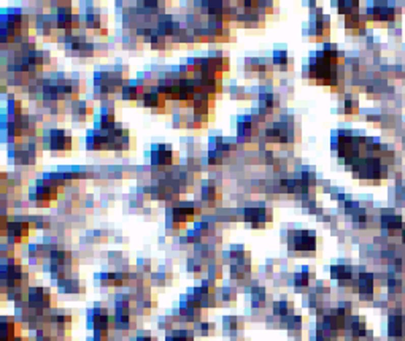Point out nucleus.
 Masks as SVG:
<instances>
[{"instance_id": "1", "label": "nucleus", "mask_w": 405, "mask_h": 341, "mask_svg": "<svg viewBox=\"0 0 405 341\" xmlns=\"http://www.w3.org/2000/svg\"><path fill=\"white\" fill-rule=\"evenodd\" d=\"M27 301H29V308L35 311L49 309L54 305L53 295L49 294V291L43 289V287H32L27 295Z\"/></svg>"}, {"instance_id": "2", "label": "nucleus", "mask_w": 405, "mask_h": 341, "mask_svg": "<svg viewBox=\"0 0 405 341\" xmlns=\"http://www.w3.org/2000/svg\"><path fill=\"white\" fill-rule=\"evenodd\" d=\"M290 244L293 249L299 253H307V251H313L316 247V237L313 232H291L290 237Z\"/></svg>"}, {"instance_id": "3", "label": "nucleus", "mask_w": 405, "mask_h": 341, "mask_svg": "<svg viewBox=\"0 0 405 341\" xmlns=\"http://www.w3.org/2000/svg\"><path fill=\"white\" fill-rule=\"evenodd\" d=\"M56 195H57V181H54V179L38 181L37 195H35V199H37L38 203H40V205L49 203L53 199H56Z\"/></svg>"}, {"instance_id": "4", "label": "nucleus", "mask_w": 405, "mask_h": 341, "mask_svg": "<svg viewBox=\"0 0 405 341\" xmlns=\"http://www.w3.org/2000/svg\"><path fill=\"white\" fill-rule=\"evenodd\" d=\"M49 149L53 151H69L72 149V137L67 130H51L48 135Z\"/></svg>"}, {"instance_id": "5", "label": "nucleus", "mask_w": 405, "mask_h": 341, "mask_svg": "<svg viewBox=\"0 0 405 341\" xmlns=\"http://www.w3.org/2000/svg\"><path fill=\"white\" fill-rule=\"evenodd\" d=\"M7 235L13 244L25 243L29 237V224L27 222H8Z\"/></svg>"}, {"instance_id": "6", "label": "nucleus", "mask_w": 405, "mask_h": 341, "mask_svg": "<svg viewBox=\"0 0 405 341\" xmlns=\"http://www.w3.org/2000/svg\"><path fill=\"white\" fill-rule=\"evenodd\" d=\"M272 219L269 209L264 206H250L245 209V221L251 222L253 227H264L266 222Z\"/></svg>"}, {"instance_id": "7", "label": "nucleus", "mask_w": 405, "mask_h": 341, "mask_svg": "<svg viewBox=\"0 0 405 341\" xmlns=\"http://www.w3.org/2000/svg\"><path fill=\"white\" fill-rule=\"evenodd\" d=\"M195 214V208L192 203H181L173 208V222L175 224H186V222L192 221Z\"/></svg>"}, {"instance_id": "8", "label": "nucleus", "mask_w": 405, "mask_h": 341, "mask_svg": "<svg viewBox=\"0 0 405 341\" xmlns=\"http://www.w3.org/2000/svg\"><path fill=\"white\" fill-rule=\"evenodd\" d=\"M18 336L19 325L10 318H2V325H0V338H2V341H15Z\"/></svg>"}, {"instance_id": "9", "label": "nucleus", "mask_w": 405, "mask_h": 341, "mask_svg": "<svg viewBox=\"0 0 405 341\" xmlns=\"http://www.w3.org/2000/svg\"><path fill=\"white\" fill-rule=\"evenodd\" d=\"M73 25H75V16L70 8H61L59 10V15H57V27L65 30V32H70L73 30Z\"/></svg>"}, {"instance_id": "10", "label": "nucleus", "mask_w": 405, "mask_h": 341, "mask_svg": "<svg viewBox=\"0 0 405 341\" xmlns=\"http://www.w3.org/2000/svg\"><path fill=\"white\" fill-rule=\"evenodd\" d=\"M164 100L165 97L159 92V90H150V92H145V97H143V102H145V107L148 108H158V107H164Z\"/></svg>"}, {"instance_id": "11", "label": "nucleus", "mask_w": 405, "mask_h": 341, "mask_svg": "<svg viewBox=\"0 0 405 341\" xmlns=\"http://www.w3.org/2000/svg\"><path fill=\"white\" fill-rule=\"evenodd\" d=\"M153 164H161V165L172 164V151H170V148H167V146L156 148L154 152H153Z\"/></svg>"}, {"instance_id": "12", "label": "nucleus", "mask_w": 405, "mask_h": 341, "mask_svg": "<svg viewBox=\"0 0 405 341\" xmlns=\"http://www.w3.org/2000/svg\"><path fill=\"white\" fill-rule=\"evenodd\" d=\"M373 291V281H372V274H361L359 278V292L362 298H370Z\"/></svg>"}, {"instance_id": "13", "label": "nucleus", "mask_w": 405, "mask_h": 341, "mask_svg": "<svg viewBox=\"0 0 405 341\" xmlns=\"http://www.w3.org/2000/svg\"><path fill=\"white\" fill-rule=\"evenodd\" d=\"M59 289L62 292H67V294H78V292H83L84 289H81V286L78 281L72 280V278H65V280H61L59 281Z\"/></svg>"}, {"instance_id": "14", "label": "nucleus", "mask_w": 405, "mask_h": 341, "mask_svg": "<svg viewBox=\"0 0 405 341\" xmlns=\"http://www.w3.org/2000/svg\"><path fill=\"white\" fill-rule=\"evenodd\" d=\"M239 130H240V135L242 137H246V138H250L253 135L257 134V127L254 124L253 119H246V121H242L240 126H239Z\"/></svg>"}, {"instance_id": "15", "label": "nucleus", "mask_w": 405, "mask_h": 341, "mask_svg": "<svg viewBox=\"0 0 405 341\" xmlns=\"http://www.w3.org/2000/svg\"><path fill=\"white\" fill-rule=\"evenodd\" d=\"M165 341H194V335L191 330H172Z\"/></svg>"}, {"instance_id": "16", "label": "nucleus", "mask_w": 405, "mask_h": 341, "mask_svg": "<svg viewBox=\"0 0 405 341\" xmlns=\"http://www.w3.org/2000/svg\"><path fill=\"white\" fill-rule=\"evenodd\" d=\"M123 97L126 100H137L140 97H145V92L140 86H126L123 89Z\"/></svg>"}, {"instance_id": "17", "label": "nucleus", "mask_w": 405, "mask_h": 341, "mask_svg": "<svg viewBox=\"0 0 405 341\" xmlns=\"http://www.w3.org/2000/svg\"><path fill=\"white\" fill-rule=\"evenodd\" d=\"M372 13L377 19H391L394 15V10L389 7H375Z\"/></svg>"}, {"instance_id": "18", "label": "nucleus", "mask_w": 405, "mask_h": 341, "mask_svg": "<svg viewBox=\"0 0 405 341\" xmlns=\"http://www.w3.org/2000/svg\"><path fill=\"white\" fill-rule=\"evenodd\" d=\"M239 329H242V322L239 321V318H226L224 319V330L230 335L237 333Z\"/></svg>"}, {"instance_id": "19", "label": "nucleus", "mask_w": 405, "mask_h": 341, "mask_svg": "<svg viewBox=\"0 0 405 341\" xmlns=\"http://www.w3.org/2000/svg\"><path fill=\"white\" fill-rule=\"evenodd\" d=\"M291 308L293 305L290 301H277V303L273 305V311H275V314H280V316H288V314H291Z\"/></svg>"}, {"instance_id": "20", "label": "nucleus", "mask_w": 405, "mask_h": 341, "mask_svg": "<svg viewBox=\"0 0 405 341\" xmlns=\"http://www.w3.org/2000/svg\"><path fill=\"white\" fill-rule=\"evenodd\" d=\"M332 276L338 280H348L351 276V268L348 267H334L332 268Z\"/></svg>"}, {"instance_id": "21", "label": "nucleus", "mask_w": 405, "mask_h": 341, "mask_svg": "<svg viewBox=\"0 0 405 341\" xmlns=\"http://www.w3.org/2000/svg\"><path fill=\"white\" fill-rule=\"evenodd\" d=\"M342 13H345L346 16H353V11L358 10V2H343L340 7H338Z\"/></svg>"}, {"instance_id": "22", "label": "nucleus", "mask_w": 405, "mask_h": 341, "mask_svg": "<svg viewBox=\"0 0 405 341\" xmlns=\"http://www.w3.org/2000/svg\"><path fill=\"white\" fill-rule=\"evenodd\" d=\"M216 197H218V192H216L213 184H205L204 186V199L205 200H213V199H216Z\"/></svg>"}, {"instance_id": "23", "label": "nucleus", "mask_w": 405, "mask_h": 341, "mask_svg": "<svg viewBox=\"0 0 405 341\" xmlns=\"http://www.w3.org/2000/svg\"><path fill=\"white\" fill-rule=\"evenodd\" d=\"M215 332V325L212 324H199V333L202 336H208V335H212Z\"/></svg>"}, {"instance_id": "24", "label": "nucleus", "mask_w": 405, "mask_h": 341, "mask_svg": "<svg viewBox=\"0 0 405 341\" xmlns=\"http://www.w3.org/2000/svg\"><path fill=\"white\" fill-rule=\"evenodd\" d=\"M308 284V274L307 273H297L296 274V286L297 287H305Z\"/></svg>"}, {"instance_id": "25", "label": "nucleus", "mask_w": 405, "mask_h": 341, "mask_svg": "<svg viewBox=\"0 0 405 341\" xmlns=\"http://www.w3.org/2000/svg\"><path fill=\"white\" fill-rule=\"evenodd\" d=\"M275 64L280 65V67H284L288 64V56L284 52H275Z\"/></svg>"}, {"instance_id": "26", "label": "nucleus", "mask_w": 405, "mask_h": 341, "mask_svg": "<svg viewBox=\"0 0 405 341\" xmlns=\"http://www.w3.org/2000/svg\"><path fill=\"white\" fill-rule=\"evenodd\" d=\"M135 341H156L153 336H138V338H135Z\"/></svg>"}, {"instance_id": "27", "label": "nucleus", "mask_w": 405, "mask_h": 341, "mask_svg": "<svg viewBox=\"0 0 405 341\" xmlns=\"http://www.w3.org/2000/svg\"><path fill=\"white\" fill-rule=\"evenodd\" d=\"M403 241H405V232H403Z\"/></svg>"}]
</instances>
